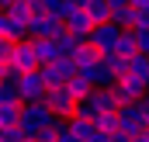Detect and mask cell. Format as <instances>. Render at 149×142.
I'll use <instances>...</instances> for the list:
<instances>
[{"label":"cell","instance_id":"cell-1","mask_svg":"<svg viewBox=\"0 0 149 142\" xmlns=\"http://www.w3.org/2000/svg\"><path fill=\"white\" fill-rule=\"evenodd\" d=\"M56 125H59V121L52 118V111H49L45 104H24L21 107V125H17V128L24 132L28 142H35L45 128H56Z\"/></svg>","mask_w":149,"mask_h":142},{"label":"cell","instance_id":"cell-2","mask_svg":"<svg viewBox=\"0 0 149 142\" xmlns=\"http://www.w3.org/2000/svg\"><path fill=\"white\" fill-rule=\"evenodd\" d=\"M146 128H149V107H146V101L125 104L121 111H118V132H125L128 139H139Z\"/></svg>","mask_w":149,"mask_h":142},{"label":"cell","instance_id":"cell-3","mask_svg":"<svg viewBox=\"0 0 149 142\" xmlns=\"http://www.w3.org/2000/svg\"><path fill=\"white\" fill-rule=\"evenodd\" d=\"M111 94L118 97V104H121V107H125V104H139V101H146L149 83H146V80H139V76H132V73H125V76L111 87Z\"/></svg>","mask_w":149,"mask_h":142},{"label":"cell","instance_id":"cell-4","mask_svg":"<svg viewBox=\"0 0 149 142\" xmlns=\"http://www.w3.org/2000/svg\"><path fill=\"white\" fill-rule=\"evenodd\" d=\"M42 104L52 111V118H56V121H73V118H76V101L70 97V90H66V87L45 90V101H42Z\"/></svg>","mask_w":149,"mask_h":142},{"label":"cell","instance_id":"cell-5","mask_svg":"<svg viewBox=\"0 0 149 142\" xmlns=\"http://www.w3.org/2000/svg\"><path fill=\"white\" fill-rule=\"evenodd\" d=\"M66 31H70L73 38H80V42H87V38H90L94 21H90V14H87V0H76L73 14L66 17Z\"/></svg>","mask_w":149,"mask_h":142},{"label":"cell","instance_id":"cell-6","mask_svg":"<svg viewBox=\"0 0 149 142\" xmlns=\"http://www.w3.org/2000/svg\"><path fill=\"white\" fill-rule=\"evenodd\" d=\"M63 31H66V24L63 21H52L49 14H35L28 21V42H35V38H59Z\"/></svg>","mask_w":149,"mask_h":142},{"label":"cell","instance_id":"cell-7","mask_svg":"<svg viewBox=\"0 0 149 142\" xmlns=\"http://www.w3.org/2000/svg\"><path fill=\"white\" fill-rule=\"evenodd\" d=\"M118 38H121V28H114V24H97L87 42H90L101 56H111L114 49H118Z\"/></svg>","mask_w":149,"mask_h":142},{"label":"cell","instance_id":"cell-8","mask_svg":"<svg viewBox=\"0 0 149 142\" xmlns=\"http://www.w3.org/2000/svg\"><path fill=\"white\" fill-rule=\"evenodd\" d=\"M17 94H21V107H24V104H42V101H45V83H42L38 70L21 76V83H17Z\"/></svg>","mask_w":149,"mask_h":142},{"label":"cell","instance_id":"cell-9","mask_svg":"<svg viewBox=\"0 0 149 142\" xmlns=\"http://www.w3.org/2000/svg\"><path fill=\"white\" fill-rule=\"evenodd\" d=\"M111 24L121 28V31H135V28H139V14H135V7L125 3V0H111Z\"/></svg>","mask_w":149,"mask_h":142},{"label":"cell","instance_id":"cell-10","mask_svg":"<svg viewBox=\"0 0 149 142\" xmlns=\"http://www.w3.org/2000/svg\"><path fill=\"white\" fill-rule=\"evenodd\" d=\"M10 66L21 73V76H24V73H35V70H38V59H35V49H31V42H17Z\"/></svg>","mask_w":149,"mask_h":142},{"label":"cell","instance_id":"cell-11","mask_svg":"<svg viewBox=\"0 0 149 142\" xmlns=\"http://www.w3.org/2000/svg\"><path fill=\"white\" fill-rule=\"evenodd\" d=\"M31 49H35L38 66H52V63H59V45H56V38H35Z\"/></svg>","mask_w":149,"mask_h":142},{"label":"cell","instance_id":"cell-12","mask_svg":"<svg viewBox=\"0 0 149 142\" xmlns=\"http://www.w3.org/2000/svg\"><path fill=\"white\" fill-rule=\"evenodd\" d=\"M73 63H76V73H87V70H94V66L101 63V52H97V49H94L90 42H83V45L76 49Z\"/></svg>","mask_w":149,"mask_h":142},{"label":"cell","instance_id":"cell-13","mask_svg":"<svg viewBox=\"0 0 149 142\" xmlns=\"http://www.w3.org/2000/svg\"><path fill=\"white\" fill-rule=\"evenodd\" d=\"M87 14H90L94 28L97 24H111V0H87Z\"/></svg>","mask_w":149,"mask_h":142},{"label":"cell","instance_id":"cell-14","mask_svg":"<svg viewBox=\"0 0 149 142\" xmlns=\"http://www.w3.org/2000/svg\"><path fill=\"white\" fill-rule=\"evenodd\" d=\"M66 90H70V97H73L76 104H80V101H87V97H90V94H94V83H90V80H87V76H80V73H76L73 80H70V83H66Z\"/></svg>","mask_w":149,"mask_h":142},{"label":"cell","instance_id":"cell-15","mask_svg":"<svg viewBox=\"0 0 149 142\" xmlns=\"http://www.w3.org/2000/svg\"><path fill=\"white\" fill-rule=\"evenodd\" d=\"M66 128H70V135L76 142H90L97 135V128H94V121H83V118H73V121H66Z\"/></svg>","mask_w":149,"mask_h":142},{"label":"cell","instance_id":"cell-16","mask_svg":"<svg viewBox=\"0 0 149 142\" xmlns=\"http://www.w3.org/2000/svg\"><path fill=\"white\" fill-rule=\"evenodd\" d=\"M7 14H10L14 21L28 24V21L35 17V0H14V3H7Z\"/></svg>","mask_w":149,"mask_h":142},{"label":"cell","instance_id":"cell-17","mask_svg":"<svg viewBox=\"0 0 149 142\" xmlns=\"http://www.w3.org/2000/svg\"><path fill=\"white\" fill-rule=\"evenodd\" d=\"M111 56H121V59L139 56V38H135V31H121V38H118V49H114Z\"/></svg>","mask_w":149,"mask_h":142},{"label":"cell","instance_id":"cell-18","mask_svg":"<svg viewBox=\"0 0 149 142\" xmlns=\"http://www.w3.org/2000/svg\"><path fill=\"white\" fill-rule=\"evenodd\" d=\"M56 45H59V59H73V56H76V49H80L83 42H80V38H73L70 31H63V35L56 38Z\"/></svg>","mask_w":149,"mask_h":142},{"label":"cell","instance_id":"cell-19","mask_svg":"<svg viewBox=\"0 0 149 142\" xmlns=\"http://www.w3.org/2000/svg\"><path fill=\"white\" fill-rule=\"evenodd\" d=\"M94 128L111 139L114 132H118V114H97V118H94Z\"/></svg>","mask_w":149,"mask_h":142},{"label":"cell","instance_id":"cell-20","mask_svg":"<svg viewBox=\"0 0 149 142\" xmlns=\"http://www.w3.org/2000/svg\"><path fill=\"white\" fill-rule=\"evenodd\" d=\"M128 73L149 83V56H132V59H128Z\"/></svg>","mask_w":149,"mask_h":142},{"label":"cell","instance_id":"cell-21","mask_svg":"<svg viewBox=\"0 0 149 142\" xmlns=\"http://www.w3.org/2000/svg\"><path fill=\"white\" fill-rule=\"evenodd\" d=\"M0 104H14V107H21V94H17V83H0Z\"/></svg>","mask_w":149,"mask_h":142},{"label":"cell","instance_id":"cell-22","mask_svg":"<svg viewBox=\"0 0 149 142\" xmlns=\"http://www.w3.org/2000/svg\"><path fill=\"white\" fill-rule=\"evenodd\" d=\"M14 49H17V42H14V38H3V35H0V66H10Z\"/></svg>","mask_w":149,"mask_h":142},{"label":"cell","instance_id":"cell-23","mask_svg":"<svg viewBox=\"0 0 149 142\" xmlns=\"http://www.w3.org/2000/svg\"><path fill=\"white\" fill-rule=\"evenodd\" d=\"M0 142H28V139L21 128H7V132H0Z\"/></svg>","mask_w":149,"mask_h":142},{"label":"cell","instance_id":"cell-24","mask_svg":"<svg viewBox=\"0 0 149 142\" xmlns=\"http://www.w3.org/2000/svg\"><path fill=\"white\" fill-rule=\"evenodd\" d=\"M135 38H139V56H149V28H139Z\"/></svg>","mask_w":149,"mask_h":142},{"label":"cell","instance_id":"cell-25","mask_svg":"<svg viewBox=\"0 0 149 142\" xmlns=\"http://www.w3.org/2000/svg\"><path fill=\"white\" fill-rule=\"evenodd\" d=\"M132 7H135V14H139V17H149V0H135Z\"/></svg>","mask_w":149,"mask_h":142},{"label":"cell","instance_id":"cell-26","mask_svg":"<svg viewBox=\"0 0 149 142\" xmlns=\"http://www.w3.org/2000/svg\"><path fill=\"white\" fill-rule=\"evenodd\" d=\"M108 142H135V139H128L125 132H114V135H111V139H108Z\"/></svg>","mask_w":149,"mask_h":142},{"label":"cell","instance_id":"cell-27","mask_svg":"<svg viewBox=\"0 0 149 142\" xmlns=\"http://www.w3.org/2000/svg\"><path fill=\"white\" fill-rule=\"evenodd\" d=\"M90 142H108V135H101V132H97V135H94Z\"/></svg>","mask_w":149,"mask_h":142},{"label":"cell","instance_id":"cell-28","mask_svg":"<svg viewBox=\"0 0 149 142\" xmlns=\"http://www.w3.org/2000/svg\"><path fill=\"white\" fill-rule=\"evenodd\" d=\"M135 142H149V128H146V132H142V135H139Z\"/></svg>","mask_w":149,"mask_h":142},{"label":"cell","instance_id":"cell-29","mask_svg":"<svg viewBox=\"0 0 149 142\" xmlns=\"http://www.w3.org/2000/svg\"><path fill=\"white\" fill-rule=\"evenodd\" d=\"M146 107H149V94H146Z\"/></svg>","mask_w":149,"mask_h":142}]
</instances>
